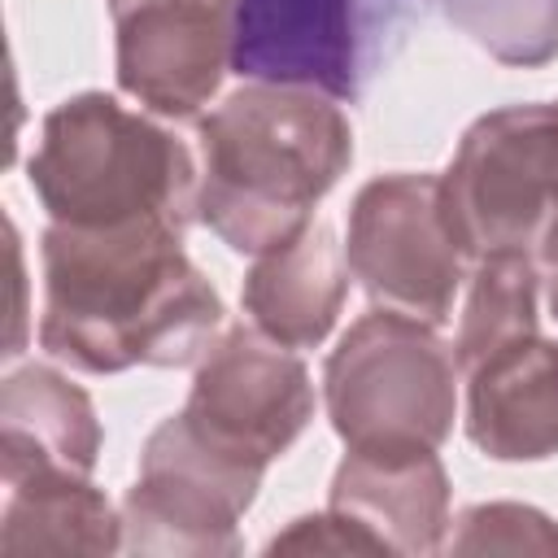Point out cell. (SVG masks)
Returning <instances> with one entry per match:
<instances>
[{
    "label": "cell",
    "mask_w": 558,
    "mask_h": 558,
    "mask_svg": "<svg viewBox=\"0 0 558 558\" xmlns=\"http://www.w3.org/2000/svg\"><path fill=\"white\" fill-rule=\"evenodd\" d=\"M183 235L166 222L113 231L52 222L39 248L44 353L87 375L201 362L222 296L183 253Z\"/></svg>",
    "instance_id": "cell-1"
},
{
    "label": "cell",
    "mask_w": 558,
    "mask_h": 558,
    "mask_svg": "<svg viewBox=\"0 0 558 558\" xmlns=\"http://www.w3.org/2000/svg\"><path fill=\"white\" fill-rule=\"evenodd\" d=\"M196 222L235 253L296 235L353 161L340 100L310 87L244 83L196 122Z\"/></svg>",
    "instance_id": "cell-2"
},
{
    "label": "cell",
    "mask_w": 558,
    "mask_h": 558,
    "mask_svg": "<svg viewBox=\"0 0 558 558\" xmlns=\"http://www.w3.org/2000/svg\"><path fill=\"white\" fill-rule=\"evenodd\" d=\"M31 192L52 222L113 231L196 218L201 170L183 140L105 92H78L48 109L26 161Z\"/></svg>",
    "instance_id": "cell-3"
},
{
    "label": "cell",
    "mask_w": 558,
    "mask_h": 558,
    "mask_svg": "<svg viewBox=\"0 0 558 558\" xmlns=\"http://www.w3.org/2000/svg\"><path fill=\"white\" fill-rule=\"evenodd\" d=\"M323 401L344 449L418 453L440 449L458 418V357L432 323L375 310L357 318L327 357Z\"/></svg>",
    "instance_id": "cell-4"
},
{
    "label": "cell",
    "mask_w": 558,
    "mask_h": 558,
    "mask_svg": "<svg viewBox=\"0 0 558 558\" xmlns=\"http://www.w3.org/2000/svg\"><path fill=\"white\" fill-rule=\"evenodd\" d=\"M423 0H235L231 70L353 105L397 57Z\"/></svg>",
    "instance_id": "cell-5"
},
{
    "label": "cell",
    "mask_w": 558,
    "mask_h": 558,
    "mask_svg": "<svg viewBox=\"0 0 558 558\" xmlns=\"http://www.w3.org/2000/svg\"><path fill=\"white\" fill-rule=\"evenodd\" d=\"M558 192V100L506 105L475 118L440 174L445 222L466 253H532Z\"/></svg>",
    "instance_id": "cell-6"
},
{
    "label": "cell",
    "mask_w": 558,
    "mask_h": 558,
    "mask_svg": "<svg viewBox=\"0 0 558 558\" xmlns=\"http://www.w3.org/2000/svg\"><path fill=\"white\" fill-rule=\"evenodd\" d=\"M262 466H248L170 414L140 453L122 501V549L135 554H235L240 514L257 501Z\"/></svg>",
    "instance_id": "cell-7"
},
{
    "label": "cell",
    "mask_w": 558,
    "mask_h": 558,
    "mask_svg": "<svg viewBox=\"0 0 558 558\" xmlns=\"http://www.w3.org/2000/svg\"><path fill=\"white\" fill-rule=\"evenodd\" d=\"M344 257L371 301L432 327L449 323L466 279V253L445 222L440 174L397 170L371 179L353 196Z\"/></svg>",
    "instance_id": "cell-8"
},
{
    "label": "cell",
    "mask_w": 558,
    "mask_h": 558,
    "mask_svg": "<svg viewBox=\"0 0 558 558\" xmlns=\"http://www.w3.org/2000/svg\"><path fill=\"white\" fill-rule=\"evenodd\" d=\"M179 414L214 449L266 471L305 432L314 414V384L288 344L257 327H227L201 353Z\"/></svg>",
    "instance_id": "cell-9"
},
{
    "label": "cell",
    "mask_w": 558,
    "mask_h": 558,
    "mask_svg": "<svg viewBox=\"0 0 558 558\" xmlns=\"http://www.w3.org/2000/svg\"><path fill=\"white\" fill-rule=\"evenodd\" d=\"M118 87L161 118H196L231 70L235 0H109Z\"/></svg>",
    "instance_id": "cell-10"
},
{
    "label": "cell",
    "mask_w": 558,
    "mask_h": 558,
    "mask_svg": "<svg viewBox=\"0 0 558 558\" xmlns=\"http://www.w3.org/2000/svg\"><path fill=\"white\" fill-rule=\"evenodd\" d=\"M466 375V436L493 462L558 453V340L527 331Z\"/></svg>",
    "instance_id": "cell-11"
},
{
    "label": "cell",
    "mask_w": 558,
    "mask_h": 558,
    "mask_svg": "<svg viewBox=\"0 0 558 558\" xmlns=\"http://www.w3.org/2000/svg\"><path fill=\"white\" fill-rule=\"evenodd\" d=\"M331 510L357 519L388 554H436L449 536V475L436 449L418 453H357L331 475Z\"/></svg>",
    "instance_id": "cell-12"
},
{
    "label": "cell",
    "mask_w": 558,
    "mask_h": 558,
    "mask_svg": "<svg viewBox=\"0 0 558 558\" xmlns=\"http://www.w3.org/2000/svg\"><path fill=\"white\" fill-rule=\"evenodd\" d=\"M349 296V257L327 222H305L283 244L253 257L244 275V310L253 327L288 349H314L331 336Z\"/></svg>",
    "instance_id": "cell-13"
},
{
    "label": "cell",
    "mask_w": 558,
    "mask_h": 558,
    "mask_svg": "<svg viewBox=\"0 0 558 558\" xmlns=\"http://www.w3.org/2000/svg\"><path fill=\"white\" fill-rule=\"evenodd\" d=\"M4 554H113L122 549V514L78 471L31 466L4 471L0 506Z\"/></svg>",
    "instance_id": "cell-14"
},
{
    "label": "cell",
    "mask_w": 558,
    "mask_h": 558,
    "mask_svg": "<svg viewBox=\"0 0 558 558\" xmlns=\"http://www.w3.org/2000/svg\"><path fill=\"white\" fill-rule=\"evenodd\" d=\"M4 471L61 466L92 475L100 458V423L92 397L52 366H22L0 388Z\"/></svg>",
    "instance_id": "cell-15"
},
{
    "label": "cell",
    "mask_w": 558,
    "mask_h": 558,
    "mask_svg": "<svg viewBox=\"0 0 558 558\" xmlns=\"http://www.w3.org/2000/svg\"><path fill=\"white\" fill-rule=\"evenodd\" d=\"M471 283L458 314L453 357L458 371H471L493 349L536 331V301H541V270L532 253H488L471 262Z\"/></svg>",
    "instance_id": "cell-16"
},
{
    "label": "cell",
    "mask_w": 558,
    "mask_h": 558,
    "mask_svg": "<svg viewBox=\"0 0 558 558\" xmlns=\"http://www.w3.org/2000/svg\"><path fill=\"white\" fill-rule=\"evenodd\" d=\"M445 17L501 65H545L558 57V0H436Z\"/></svg>",
    "instance_id": "cell-17"
},
{
    "label": "cell",
    "mask_w": 558,
    "mask_h": 558,
    "mask_svg": "<svg viewBox=\"0 0 558 558\" xmlns=\"http://www.w3.org/2000/svg\"><path fill=\"white\" fill-rule=\"evenodd\" d=\"M449 554H558V519L519 501H484L462 510L445 536Z\"/></svg>",
    "instance_id": "cell-18"
},
{
    "label": "cell",
    "mask_w": 558,
    "mask_h": 558,
    "mask_svg": "<svg viewBox=\"0 0 558 558\" xmlns=\"http://www.w3.org/2000/svg\"><path fill=\"white\" fill-rule=\"evenodd\" d=\"M266 549L270 554H388L357 519H349L344 510H331V506L323 514L296 519Z\"/></svg>",
    "instance_id": "cell-19"
},
{
    "label": "cell",
    "mask_w": 558,
    "mask_h": 558,
    "mask_svg": "<svg viewBox=\"0 0 558 558\" xmlns=\"http://www.w3.org/2000/svg\"><path fill=\"white\" fill-rule=\"evenodd\" d=\"M532 257H536V270H541V288H545L549 314L558 318V192H554V205H549V218L541 227V240H536Z\"/></svg>",
    "instance_id": "cell-20"
}]
</instances>
